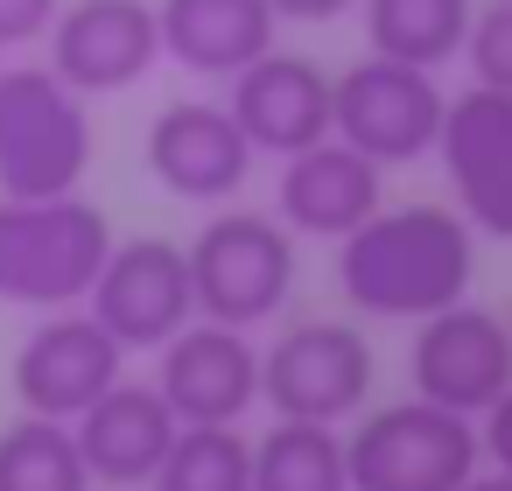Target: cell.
<instances>
[{"label":"cell","mask_w":512,"mask_h":491,"mask_svg":"<svg viewBox=\"0 0 512 491\" xmlns=\"http://www.w3.org/2000/svg\"><path fill=\"white\" fill-rule=\"evenodd\" d=\"M477 232L456 204H379L337 239V295L379 323H421L470 302Z\"/></svg>","instance_id":"1"},{"label":"cell","mask_w":512,"mask_h":491,"mask_svg":"<svg viewBox=\"0 0 512 491\" xmlns=\"http://www.w3.org/2000/svg\"><path fill=\"white\" fill-rule=\"evenodd\" d=\"M92 169V99L50 64H0V197H78Z\"/></svg>","instance_id":"2"},{"label":"cell","mask_w":512,"mask_h":491,"mask_svg":"<svg viewBox=\"0 0 512 491\" xmlns=\"http://www.w3.org/2000/svg\"><path fill=\"white\" fill-rule=\"evenodd\" d=\"M113 253V218L78 197L15 204L0 197V302L15 309H85L99 267Z\"/></svg>","instance_id":"3"},{"label":"cell","mask_w":512,"mask_h":491,"mask_svg":"<svg viewBox=\"0 0 512 491\" xmlns=\"http://www.w3.org/2000/svg\"><path fill=\"white\" fill-rule=\"evenodd\" d=\"M183 253H190L197 316H211V323L260 330L295 302L302 239L274 211H211Z\"/></svg>","instance_id":"4"},{"label":"cell","mask_w":512,"mask_h":491,"mask_svg":"<svg viewBox=\"0 0 512 491\" xmlns=\"http://www.w3.org/2000/svg\"><path fill=\"white\" fill-rule=\"evenodd\" d=\"M351 491H463L484 470V442L470 414H449L421 393L365 407L344 435Z\"/></svg>","instance_id":"5"},{"label":"cell","mask_w":512,"mask_h":491,"mask_svg":"<svg viewBox=\"0 0 512 491\" xmlns=\"http://www.w3.org/2000/svg\"><path fill=\"white\" fill-rule=\"evenodd\" d=\"M372 379H379L372 337L344 316H302L260 351V407H274V421L344 428L365 414Z\"/></svg>","instance_id":"6"},{"label":"cell","mask_w":512,"mask_h":491,"mask_svg":"<svg viewBox=\"0 0 512 491\" xmlns=\"http://www.w3.org/2000/svg\"><path fill=\"white\" fill-rule=\"evenodd\" d=\"M449 92L435 85V71L393 64V57H358L351 71H337V99H330V134L344 148H358L379 169L421 162L435 155Z\"/></svg>","instance_id":"7"},{"label":"cell","mask_w":512,"mask_h":491,"mask_svg":"<svg viewBox=\"0 0 512 491\" xmlns=\"http://www.w3.org/2000/svg\"><path fill=\"white\" fill-rule=\"evenodd\" d=\"M85 309L106 323V337L134 351H162L176 330L197 323V288H190V253L176 239H113Z\"/></svg>","instance_id":"8"},{"label":"cell","mask_w":512,"mask_h":491,"mask_svg":"<svg viewBox=\"0 0 512 491\" xmlns=\"http://www.w3.org/2000/svg\"><path fill=\"white\" fill-rule=\"evenodd\" d=\"M43 43L78 99H113L162 64V15L155 0H64Z\"/></svg>","instance_id":"9"},{"label":"cell","mask_w":512,"mask_h":491,"mask_svg":"<svg viewBox=\"0 0 512 491\" xmlns=\"http://www.w3.org/2000/svg\"><path fill=\"white\" fill-rule=\"evenodd\" d=\"M120 379H127V351L106 337L92 309H50L15 344V400L22 414H43V421H78Z\"/></svg>","instance_id":"10"},{"label":"cell","mask_w":512,"mask_h":491,"mask_svg":"<svg viewBox=\"0 0 512 491\" xmlns=\"http://www.w3.org/2000/svg\"><path fill=\"white\" fill-rule=\"evenodd\" d=\"M407 372H414L421 400L477 421L512 386V323L484 302H456L442 316H421L414 344H407Z\"/></svg>","instance_id":"11"},{"label":"cell","mask_w":512,"mask_h":491,"mask_svg":"<svg viewBox=\"0 0 512 491\" xmlns=\"http://www.w3.org/2000/svg\"><path fill=\"white\" fill-rule=\"evenodd\" d=\"M155 358H162L155 393L169 400V414L183 428H239L260 407V344H253V330L197 316Z\"/></svg>","instance_id":"12"},{"label":"cell","mask_w":512,"mask_h":491,"mask_svg":"<svg viewBox=\"0 0 512 491\" xmlns=\"http://www.w3.org/2000/svg\"><path fill=\"white\" fill-rule=\"evenodd\" d=\"M435 162L470 232L512 239V92H484V85L456 92L435 134Z\"/></svg>","instance_id":"13"},{"label":"cell","mask_w":512,"mask_h":491,"mask_svg":"<svg viewBox=\"0 0 512 491\" xmlns=\"http://www.w3.org/2000/svg\"><path fill=\"white\" fill-rule=\"evenodd\" d=\"M148 176L183 204H232L253 176V141L225 99H169L148 120Z\"/></svg>","instance_id":"14"},{"label":"cell","mask_w":512,"mask_h":491,"mask_svg":"<svg viewBox=\"0 0 512 491\" xmlns=\"http://www.w3.org/2000/svg\"><path fill=\"white\" fill-rule=\"evenodd\" d=\"M330 99H337V78L316 57H295L281 43L225 85V106H232L239 134L253 141V155H274V162L330 141Z\"/></svg>","instance_id":"15"},{"label":"cell","mask_w":512,"mask_h":491,"mask_svg":"<svg viewBox=\"0 0 512 491\" xmlns=\"http://www.w3.org/2000/svg\"><path fill=\"white\" fill-rule=\"evenodd\" d=\"M386 204V169L365 162L358 148H344L337 134L288 155L281 162V183H274V218L295 232V239H344L358 232L372 211Z\"/></svg>","instance_id":"16"},{"label":"cell","mask_w":512,"mask_h":491,"mask_svg":"<svg viewBox=\"0 0 512 491\" xmlns=\"http://www.w3.org/2000/svg\"><path fill=\"white\" fill-rule=\"evenodd\" d=\"M78 449H85V470L92 484H113V491H134V484H155L169 442L183 435V421L169 414V400L155 393V379H120L113 393H99L78 421H71Z\"/></svg>","instance_id":"17"},{"label":"cell","mask_w":512,"mask_h":491,"mask_svg":"<svg viewBox=\"0 0 512 491\" xmlns=\"http://www.w3.org/2000/svg\"><path fill=\"white\" fill-rule=\"evenodd\" d=\"M162 15V57L183 64L190 78L232 85L246 64H260L281 36L267 0H155Z\"/></svg>","instance_id":"18"},{"label":"cell","mask_w":512,"mask_h":491,"mask_svg":"<svg viewBox=\"0 0 512 491\" xmlns=\"http://www.w3.org/2000/svg\"><path fill=\"white\" fill-rule=\"evenodd\" d=\"M365 15V43L372 57L414 64V71H442L449 57H463L470 43V0H358Z\"/></svg>","instance_id":"19"},{"label":"cell","mask_w":512,"mask_h":491,"mask_svg":"<svg viewBox=\"0 0 512 491\" xmlns=\"http://www.w3.org/2000/svg\"><path fill=\"white\" fill-rule=\"evenodd\" d=\"M253 491H351L344 428L274 421L267 435H253Z\"/></svg>","instance_id":"20"},{"label":"cell","mask_w":512,"mask_h":491,"mask_svg":"<svg viewBox=\"0 0 512 491\" xmlns=\"http://www.w3.org/2000/svg\"><path fill=\"white\" fill-rule=\"evenodd\" d=\"M0 491H99L71 421L15 414L0 428Z\"/></svg>","instance_id":"21"},{"label":"cell","mask_w":512,"mask_h":491,"mask_svg":"<svg viewBox=\"0 0 512 491\" xmlns=\"http://www.w3.org/2000/svg\"><path fill=\"white\" fill-rule=\"evenodd\" d=\"M148 491H253L246 428H183Z\"/></svg>","instance_id":"22"},{"label":"cell","mask_w":512,"mask_h":491,"mask_svg":"<svg viewBox=\"0 0 512 491\" xmlns=\"http://www.w3.org/2000/svg\"><path fill=\"white\" fill-rule=\"evenodd\" d=\"M470 78L484 92H512V0H484V8L470 15Z\"/></svg>","instance_id":"23"},{"label":"cell","mask_w":512,"mask_h":491,"mask_svg":"<svg viewBox=\"0 0 512 491\" xmlns=\"http://www.w3.org/2000/svg\"><path fill=\"white\" fill-rule=\"evenodd\" d=\"M64 0H0V50H29L50 36Z\"/></svg>","instance_id":"24"},{"label":"cell","mask_w":512,"mask_h":491,"mask_svg":"<svg viewBox=\"0 0 512 491\" xmlns=\"http://www.w3.org/2000/svg\"><path fill=\"white\" fill-rule=\"evenodd\" d=\"M477 442H484V463L512 477V386H505V393L477 414Z\"/></svg>","instance_id":"25"},{"label":"cell","mask_w":512,"mask_h":491,"mask_svg":"<svg viewBox=\"0 0 512 491\" xmlns=\"http://www.w3.org/2000/svg\"><path fill=\"white\" fill-rule=\"evenodd\" d=\"M267 8H274V22H344L351 8H358V0H267Z\"/></svg>","instance_id":"26"},{"label":"cell","mask_w":512,"mask_h":491,"mask_svg":"<svg viewBox=\"0 0 512 491\" xmlns=\"http://www.w3.org/2000/svg\"><path fill=\"white\" fill-rule=\"evenodd\" d=\"M463 491H512V477H505V470H477Z\"/></svg>","instance_id":"27"}]
</instances>
